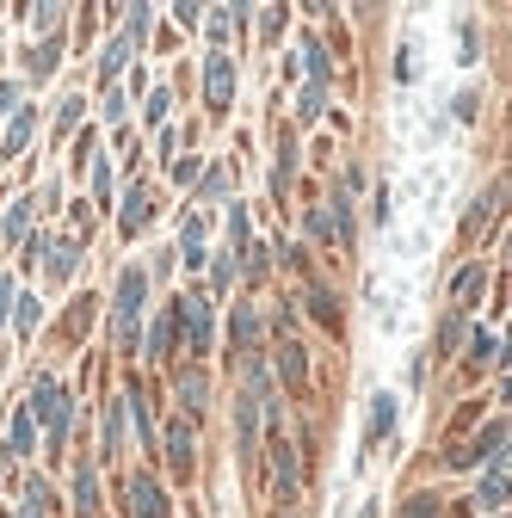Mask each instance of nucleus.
<instances>
[{"label": "nucleus", "mask_w": 512, "mask_h": 518, "mask_svg": "<svg viewBox=\"0 0 512 518\" xmlns=\"http://www.w3.org/2000/svg\"><path fill=\"white\" fill-rule=\"evenodd\" d=\"M31 420L50 426V457L68 444V432H75V401H68V389L50 377V370L38 377V389H31Z\"/></svg>", "instance_id": "1"}, {"label": "nucleus", "mask_w": 512, "mask_h": 518, "mask_svg": "<svg viewBox=\"0 0 512 518\" xmlns=\"http://www.w3.org/2000/svg\"><path fill=\"white\" fill-rule=\"evenodd\" d=\"M142 296H149V272L142 266H124L118 278V303H112V340L130 352L136 346V327H142Z\"/></svg>", "instance_id": "2"}, {"label": "nucleus", "mask_w": 512, "mask_h": 518, "mask_svg": "<svg viewBox=\"0 0 512 518\" xmlns=\"http://www.w3.org/2000/svg\"><path fill=\"white\" fill-rule=\"evenodd\" d=\"M173 315L186 321L192 352H210V340H216V309H210V296H204V290H186V296L173 303Z\"/></svg>", "instance_id": "3"}, {"label": "nucleus", "mask_w": 512, "mask_h": 518, "mask_svg": "<svg viewBox=\"0 0 512 518\" xmlns=\"http://www.w3.org/2000/svg\"><path fill=\"white\" fill-rule=\"evenodd\" d=\"M204 99H210V111H229V99H235V62L229 56L204 62Z\"/></svg>", "instance_id": "4"}, {"label": "nucleus", "mask_w": 512, "mask_h": 518, "mask_svg": "<svg viewBox=\"0 0 512 518\" xmlns=\"http://www.w3.org/2000/svg\"><path fill=\"white\" fill-rule=\"evenodd\" d=\"M130 512H136V518H167V494H161V481H155L149 469L130 475Z\"/></svg>", "instance_id": "5"}, {"label": "nucleus", "mask_w": 512, "mask_h": 518, "mask_svg": "<svg viewBox=\"0 0 512 518\" xmlns=\"http://www.w3.org/2000/svg\"><path fill=\"white\" fill-rule=\"evenodd\" d=\"M38 266H44V278H56V284H68V278H75V266H81V241H50V247H44V259H38Z\"/></svg>", "instance_id": "6"}, {"label": "nucleus", "mask_w": 512, "mask_h": 518, "mask_svg": "<svg viewBox=\"0 0 512 518\" xmlns=\"http://www.w3.org/2000/svg\"><path fill=\"white\" fill-rule=\"evenodd\" d=\"M272 488H278V500H297V488H303V469H297V451H290V444L272 451Z\"/></svg>", "instance_id": "7"}, {"label": "nucleus", "mask_w": 512, "mask_h": 518, "mask_svg": "<svg viewBox=\"0 0 512 518\" xmlns=\"http://www.w3.org/2000/svg\"><path fill=\"white\" fill-rule=\"evenodd\" d=\"M297 74H309V87H327V81H334V62H327V50L315 44V31H303V50H297Z\"/></svg>", "instance_id": "8"}, {"label": "nucleus", "mask_w": 512, "mask_h": 518, "mask_svg": "<svg viewBox=\"0 0 512 518\" xmlns=\"http://www.w3.org/2000/svg\"><path fill=\"white\" fill-rule=\"evenodd\" d=\"M167 463L173 475H192V420H167Z\"/></svg>", "instance_id": "9"}, {"label": "nucleus", "mask_w": 512, "mask_h": 518, "mask_svg": "<svg viewBox=\"0 0 512 518\" xmlns=\"http://www.w3.org/2000/svg\"><path fill=\"white\" fill-rule=\"evenodd\" d=\"M75 518H99V469L93 463L75 469Z\"/></svg>", "instance_id": "10"}, {"label": "nucleus", "mask_w": 512, "mask_h": 518, "mask_svg": "<svg viewBox=\"0 0 512 518\" xmlns=\"http://www.w3.org/2000/svg\"><path fill=\"white\" fill-rule=\"evenodd\" d=\"M142 222H149V185H130V192H124V210H118V229H124V235H142Z\"/></svg>", "instance_id": "11"}, {"label": "nucleus", "mask_w": 512, "mask_h": 518, "mask_svg": "<svg viewBox=\"0 0 512 518\" xmlns=\"http://www.w3.org/2000/svg\"><path fill=\"white\" fill-rule=\"evenodd\" d=\"M278 377H284L290 389H303V377H309V358H303V346H297V340H284V346H278Z\"/></svg>", "instance_id": "12"}, {"label": "nucleus", "mask_w": 512, "mask_h": 518, "mask_svg": "<svg viewBox=\"0 0 512 518\" xmlns=\"http://www.w3.org/2000/svg\"><path fill=\"white\" fill-rule=\"evenodd\" d=\"M56 62H62V37H50V44H38V50H31V81H50V74H56Z\"/></svg>", "instance_id": "13"}, {"label": "nucleus", "mask_w": 512, "mask_h": 518, "mask_svg": "<svg viewBox=\"0 0 512 518\" xmlns=\"http://www.w3.org/2000/svg\"><path fill=\"white\" fill-rule=\"evenodd\" d=\"M173 333H179V315H173V309L155 315V327H149V358H167V352H173Z\"/></svg>", "instance_id": "14"}, {"label": "nucleus", "mask_w": 512, "mask_h": 518, "mask_svg": "<svg viewBox=\"0 0 512 518\" xmlns=\"http://www.w3.org/2000/svg\"><path fill=\"white\" fill-rule=\"evenodd\" d=\"M475 296H482V266H463V272L451 278V303H457V309H469Z\"/></svg>", "instance_id": "15"}, {"label": "nucleus", "mask_w": 512, "mask_h": 518, "mask_svg": "<svg viewBox=\"0 0 512 518\" xmlns=\"http://www.w3.org/2000/svg\"><path fill=\"white\" fill-rule=\"evenodd\" d=\"M124 62H130V44H124V37H112V44L99 50V81H118Z\"/></svg>", "instance_id": "16"}, {"label": "nucleus", "mask_w": 512, "mask_h": 518, "mask_svg": "<svg viewBox=\"0 0 512 518\" xmlns=\"http://www.w3.org/2000/svg\"><path fill=\"white\" fill-rule=\"evenodd\" d=\"M229 321H235V327H229V333H235V346H253V340H260V309H253V303H241Z\"/></svg>", "instance_id": "17"}, {"label": "nucleus", "mask_w": 512, "mask_h": 518, "mask_svg": "<svg viewBox=\"0 0 512 518\" xmlns=\"http://www.w3.org/2000/svg\"><path fill=\"white\" fill-rule=\"evenodd\" d=\"M124 420H130V407H124V395H118L112 407H105V457H112L118 444H124Z\"/></svg>", "instance_id": "18"}, {"label": "nucleus", "mask_w": 512, "mask_h": 518, "mask_svg": "<svg viewBox=\"0 0 512 518\" xmlns=\"http://www.w3.org/2000/svg\"><path fill=\"white\" fill-rule=\"evenodd\" d=\"M179 401H186L192 414H198V407L210 401V377H204V370H186V377H179Z\"/></svg>", "instance_id": "19"}, {"label": "nucleus", "mask_w": 512, "mask_h": 518, "mask_svg": "<svg viewBox=\"0 0 512 518\" xmlns=\"http://www.w3.org/2000/svg\"><path fill=\"white\" fill-rule=\"evenodd\" d=\"M186 266H192V272H204V210H198V216H186Z\"/></svg>", "instance_id": "20"}, {"label": "nucleus", "mask_w": 512, "mask_h": 518, "mask_svg": "<svg viewBox=\"0 0 512 518\" xmlns=\"http://www.w3.org/2000/svg\"><path fill=\"white\" fill-rule=\"evenodd\" d=\"M25 451H31V407H19L7 426V457H25Z\"/></svg>", "instance_id": "21"}, {"label": "nucleus", "mask_w": 512, "mask_h": 518, "mask_svg": "<svg viewBox=\"0 0 512 518\" xmlns=\"http://www.w3.org/2000/svg\"><path fill=\"white\" fill-rule=\"evenodd\" d=\"M241 272H247V278H266V272H272V247H266V241H247V247H241Z\"/></svg>", "instance_id": "22"}, {"label": "nucleus", "mask_w": 512, "mask_h": 518, "mask_svg": "<svg viewBox=\"0 0 512 518\" xmlns=\"http://www.w3.org/2000/svg\"><path fill=\"white\" fill-rule=\"evenodd\" d=\"M389 432H395V395H377L371 401V444L389 438Z\"/></svg>", "instance_id": "23"}, {"label": "nucleus", "mask_w": 512, "mask_h": 518, "mask_svg": "<svg viewBox=\"0 0 512 518\" xmlns=\"http://www.w3.org/2000/svg\"><path fill=\"white\" fill-rule=\"evenodd\" d=\"M463 333H469V315H463V309H451V315H445V327H438V352H457V346H463Z\"/></svg>", "instance_id": "24"}, {"label": "nucleus", "mask_w": 512, "mask_h": 518, "mask_svg": "<svg viewBox=\"0 0 512 518\" xmlns=\"http://www.w3.org/2000/svg\"><path fill=\"white\" fill-rule=\"evenodd\" d=\"M149 7H124V44H142V37H149Z\"/></svg>", "instance_id": "25"}, {"label": "nucleus", "mask_w": 512, "mask_h": 518, "mask_svg": "<svg viewBox=\"0 0 512 518\" xmlns=\"http://www.w3.org/2000/svg\"><path fill=\"white\" fill-rule=\"evenodd\" d=\"M31 124H38V118H31V111H19V118H13V130H7V142H0V148H7V161L19 155V148L31 142Z\"/></svg>", "instance_id": "26"}, {"label": "nucleus", "mask_w": 512, "mask_h": 518, "mask_svg": "<svg viewBox=\"0 0 512 518\" xmlns=\"http://www.w3.org/2000/svg\"><path fill=\"white\" fill-rule=\"evenodd\" d=\"M309 309H315L327 327H340V303H334V290H321V284H315V290H309Z\"/></svg>", "instance_id": "27"}, {"label": "nucleus", "mask_w": 512, "mask_h": 518, "mask_svg": "<svg viewBox=\"0 0 512 518\" xmlns=\"http://www.w3.org/2000/svg\"><path fill=\"white\" fill-rule=\"evenodd\" d=\"M321 111H327V87H303V99H297V118H303V124H315Z\"/></svg>", "instance_id": "28"}, {"label": "nucleus", "mask_w": 512, "mask_h": 518, "mask_svg": "<svg viewBox=\"0 0 512 518\" xmlns=\"http://www.w3.org/2000/svg\"><path fill=\"white\" fill-rule=\"evenodd\" d=\"M25 229H31V198H19L7 210V241H25Z\"/></svg>", "instance_id": "29"}, {"label": "nucleus", "mask_w": 512, "mask_h": 518, "mask_svg": "<svg viewBox=\"0 0 512 518\" xmlns=\"http://www.w3.org/2000/svg\"><path fill=\"white\" fill-rule=\"evenodd\" d=\"M210 284H216V290L235 284V253H216V259H210Z\"/></svg>", "instance_id": "30"}, {"label": "nucleus", "mask_w": 512, "mask_h": 518, "mask_svg": "<svg viewBox=\"0 0 512 518\" xmlns=\"http://www.w3.org/2000/svg\"><path fill=\"white\" fill-rule=\"evenodd\" d=\"M204 204H216V198H229V167H210V179H204V192H198Z\"/></svg>", "instance_id": "31"}, {"label": "nucleus", "mask_w": 512, "mask_h": 518, "mask_svg": "<svg viewBox=\"0 0 512 518\" xmlns=\"http://www.w3.org/2000/svg\"><path fill=\"white\" fill-rule=\"evenodd\" d=\"M303 229H309L315 241H334V216H327V210H309V216H303Z\"/></svg>", "instance_id": "32"}, {"label": "nucleus", "mask_w": 512, "mask_h": 518, "mask_svg": "<svg viewBox=\"0 0 512 518\" xmlns=\"http://www.w3.org/2000/svg\"><path fill=\"white\" fill-rule=\"evenodd\" d=\"M75 118H81V99H75V93H68V99L56 105V130L68 136V130H75Z\"/></svg>", "instance_id": "33"}, {"label": "nucleus", "mask_w": 512, "mask_h": 518, "mask_svg": "<svg viewBox=\"0 0 512 518\" xmlns=\"http://www.w3.org/2000/svg\"><path fill=\"white\" fill-rule=\"evenodd\" d=\"M93 198L112 204V167H105V161H93Z\"/></svg>", "instance_id": "34"}, {"label": "nucleus", "mask_w": 512, "mask_h": 518, "mask_svg": "<svg viewBox=\"0 0 512 518\" xmlns=\"http://www.w3.org/2000/svg\"><path fill=\"white\" fill-rule=\"evenodd\" d=\"M167 111H173V93L155 87V93H149V124H167Z\"/></svg>", "instance_id": "35"}, {"label": "nucleus", "mask_w": 512, "mask_h": 518, "mask_svg": "<svg viewBox=\"0 0 512 518\" xmlns=\"http://www.w3.org/2000/svg\"><path fill=\"white\" fill-rule=\"evenodd\" d=\"M401 518H438V500L432 494H414L408 506H401Z\"/></svg>", "instance_id": "36"}, {"label": "nucleus", "mask_w": 512, "mask_h": 518, "mask_svg": "<svg viewBox=\"0 0 512 518\" xmlns=\"http://www.w3.org/2000/svg\"><path fill=\"white\" fill-rule=\"evenodd\" d=\"M19 333H38V296H19Z\"/></svg>", "instance_id": "37"}, {"label": "nucleus", "mask_w": 512, "mask_h": 518, "mask_svg": "<svg viewBox=\"0 0 512 518\" xmlns=\"http://www.w3.org/2000/svg\"><path fill=\"white\" fill-rule=\"evenodd\" d=\"M457 56L475 62V25H469V19H463V31H457Z\"/></svg>", "instance_id": "38"}, {"label": "nucleus", "mask_w": 512, "mask_h": 518, "mask_svg": "<svg viewBox=\"0 0 512 518\" xmlns=\"http://www.w3.org/2000/svg\"><path fill=\"white\" fill-rule=\"evenodd\" d=\"M469 358H475V364L494 358V340H488V333H475V340H469Z\"/></svg>", "instance_id": "39"}, {"label": "nucleus", "mask_w": 512, "mask_h": 518, "mask_svg": "<svg viewBox=\"0 0 512 518\" xmlns=\"http://www.w3.org/2000/svg\"><path fill=\"white\" fill-rule=\"evenodd\" d=\"M105 118H112V124H124V93H118V87L105 93Z\"/></svg>", "instance_id": "40"}, {"label": "nucleus", "mask_w": 512, "mask_h": 518, "mask_svg": "<svg viewBox=\"0 0 512 518\" xmlns=\"http://www.w3.org/2000/svg\"><path fill=\"white\" fill-rule=\"evenodd\" d=\"M204 31L216 37V44H223V37H229V7H223V13H210V25H204Z\"/></svg>", "instance_id": "41"}, {"label": "nucleus", "mask_w": 512, "mask_h": 518, "mask_svg": "<svg viewBox=\"0 0 512 518\" xmlns=\"http://www.w3.org/2000/svg\"><path fill=\"white\" fill-rule=\"evenodd\" d=\"M7 315H13V278H0V327H7Z\"/></svg>", "instance_id": "42"}, {"label": "nucleus", "mask_w": 512, "mask_h": 518, "mask_svg": "<svg viewBox=\"0 0 512 518\" xmlns=\"http://www.w3.org/2000/svg\"><path fill=\"white\" fill-rule=\"evenodd\" d=\"M19 105V81H0V111H13Z\"/></svg>", "instance_id": "43"}]
</instances>
